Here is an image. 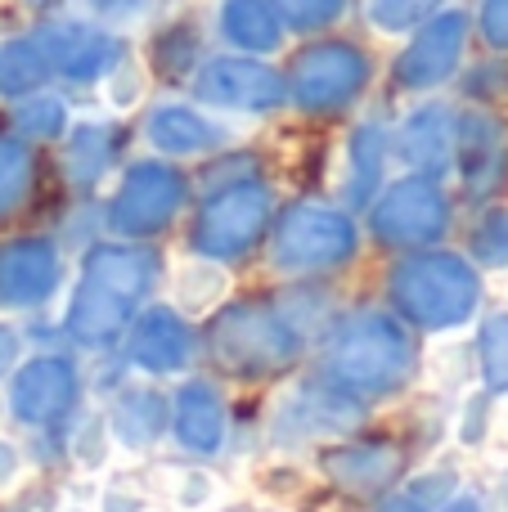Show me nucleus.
I'll use <instances>...</instances> for the list:
<instances>
[{
  "label": "nucleus",
  "mask_w": 508,
  "mask_h": 512,
  "mask_svg": "<svg viewBox=\"0 0 508 512\" xmlns=\"http://www.w3.org/2000/svg\"><path fill=\"white\" fill-rule=\"evenodd\" d=\"M158 283V256L140 243H99L86 252L72 288L68 315H63V333L86 351L117 342L135 315H140L144 297Z\"/></svg>",
  "instance_id": "nucleus-1"
},
{
  "label": "nucleus",
  "mask_w": 508,
  "mask_h": 512,
  "mask_svg": "<svg viewBox=\"0 0 508 512\" xmlns=\"http://www.w3.org/2000/svg\"><path fill=\"white\" fill-rule=\"evenodd\" d=\"M414 373V342L387 310H351L324 342V378L356 400L392 396Z\"/></svg>",
  "instance_id": "nucleus-2"
},
{
  "label": "nucleus",
  "mask_w": 508,
  "mask_h": 512,
  "mask_svg": "<svg viewBox=\"0 0 508 512\" xmlns=\"http://www.w3.org/2000/svg\"><path fill=\"white\" fill-rule=\"evenodd\" d=\"M302 324L293 310L270 301H230L207 328L212 360L234 378H266L297 360L302 351Z\"/></svg>",
  "instance_id": "nucleus-3"
},
{
  "label": "nucleus",
  "mask_w": 508,
  "mask_h": 512,
  "mask_svg": "<svg viewBox=\"0 0 508 512\" xmlns=\"http://www.w3.org/2000/svg\"><path fill=\"white\" fill-rule=\"evenodd\" d=\"M392 306L401 310L405 324L428 328V333H446L473 319L477 301H482V283L477 270L455 252H419L405 256L387 279Z\"/></svg>",
  "instance_id": "nucleus-4"
},
{
  "label": "nucleus",
  "mask_w": 508,
  "mask_h": 512,
  "mask_svg": "<svg viewBox=\"0 0 508 512\" xmlns=\"http://www.w3.org/2000/svg\"><path fill=\"white\" fill-rule=\"evenodd\" d=\"M374 63L351 41H311L293 54V68L284 72L288 104H297L311 117H329L351 108L365 95Z\"/></svg>",
  "instance_id": "nucleus-5"
},
{
  "label": "nucleus",
  "mask_w": 508,
  "mask_h": 512,
  "mask_svg": "<svg viewBox=\"0 0 508 512\" xmlns=\"http://www.w3.org/2000/svg\"><path fill=\"white\" fill-rule=\"evenodd\" d=\"M356 221L329 203H293L275 225V265L284 274H324L342 270L356 256Z\"/></svg>",
  "instance_id": "nucleus-6"
},
{
  "label": "nucleus",
  "mask_w": 508,
  "mask_h": 512,
  "mask_svg": "<svg viewBox=\"0 0 508 512\" xmlns=\"http://www.w3.org/2000/svg\"><path fill=\"white\" fill-rule=\"evenodd\" d=\"M270 225V189L261 180H234L221 185L194 216L189 248L207 261H234L252 252Z\"/></svg>",
  "instance_id": "nucleus-7"
},
{
  "label": "nucleus",
  "mask_w": 508,
  "mask_h": 512,
  "mask_svg": "<svg viewBox=\"0 0 508 512\" xmlns=\"http://www.w3.org/2000/svg\"><path fill=\"white\" fill-rule=\"evenodd\" d=\"M365 423V400L333 387L329 378H302L275 400L270 409V441L279 445H311L338 441Z\"/></svg>",
  "instance_id": "nucleus-8"
},
{
  "label": "nucleus",
  "mask_w": 508,
  "mask_h": 512,
  "mask_svg": "<svg viewBox=\"0 0 508 512\" xmlns=\"http://www.w3.org/2000/svg\"><path fill=\"white\" fill-rule=\"evenodd\" d=\"M185 194H189V185L171 162H162V158L131 162L122 171L117 194L108 198L104 221L122 239H149V234L167 230L176 221V212L185 207Z\"/></svg>",
  "instance_id": "nucleus-9"
},
{
  "label": "nucleus",
  "mask_w": 508,
  "mask_h": 512,
  "mask_svg": "<svg viewBox=\"0 0 508 512\" xmlns=\"http://www.w3.org/2000/svg\"><path fill=\"white\" fill-rule=\"evenodd\" d=\"M194 99L221 113L266 117L288 104V81L279 68L252 54H216L194 68Z\"/></svg>",
  "instance_id": "nucleus-10"
},
{
  "label": "nucleus",
  "mask_w": 508,
  "mask_h": 512,
  "mask_svg": "<svg viewBox=\"0 0 508 512\" xmlns=\"http://www.w3.org/2000/svg\"><path fill=\"white\" fill-rule=\"evenodd\" d=\"M450 225V203L441 194V180L428 176H401L387 189H378L374 212H369V230L374 239L392 243V248H419V243L441 239Z\"/></svg>",
  "instance_id": "nucleus-11"
},
{
  "label": "nucleus",
  "mask_w": 508,
  "mask_h": 512,
  "mask_svg": "<svg viewBox=\"0 0 508 512\" xmlns=\"http://www.w3.org/2000/svg\"><path fill=\"white\" fill-rule=\"evenodd\" d=\"M32 36L54 77L72 81V86H95L122 68V41L90 18H50Z\"/></svg>",
  "instance_id": "nucleus-12"
},
{
  "label": "nucleus",
  "mask_w": 508,
  "mask_h": 512,
  "mask_svg": "<svg viewBox=\"0 0 508 512\" xmlns=\"http://www.w3.org/2000/svg\"><path fill=\"white\" fill-rule=\"evenodd\" d=\"M464 45H468V14L464 9H437L432 18H423L414 27L410 45L396 54L392 63V81L396 90H437L441 81L455 77L459 59H464Z\"/></svg>",
  "instance_id": "nucleus-13"
},
{
  "label": "nucleus",
  "mask_w": 508,
  "mask_h": 512,
  "mask_svg": "<svg viewBox=\"0 0 508 512\" xmlns=\"http://www.w3.org/2000/svg\"><path fill=\"white\" fill-rule=\"evenodd\" d=\"M81 378L63 355H36L9 373V414L27 427H50L72 414Z\"/></svg>",
  "instance_id": "nucleus-14"
},
{
  "label": "nucleus",
  "mask_w": 508,
  "mask_h": 512,
  "mask_svg": "<svg viewBox=\"0 0 508 512\" xmlns=\"http://www.w3.org/2000/svg\"><path fill=\"white\" fill-rule=\"evenodd\" d=\"M63 279V256L50 239H9L0 248V306L23 310L54 297Z\"/></svg>",
  "instance_id": "nucleus-15"
},
{
  "label": "nucleus",
  "mask_w": 508,
  "mask_h": 512,
  "mask_svg": "<svg viewBox=\"0 0 508 512\" xmlns=\"http://www.w3.org/2000/svg\"><path fill=\"white\" fill-rule=\"evenodd\" d=\"M455 167L464 171V185L473 198L500 189L508 171V131L500 117L482 113V108L455 117Z\"/></svg>",
  "instance_id": "nucleus-16"
},
{
  "label": "nucleus",
  "mask_w": 508,
  "mask_h": 512,
  "mask_svg": "<svg viewBox=\"0 0 508 512\" xmlns=\"http://www.w3.org/2000/svg\"><path fill=\"white\" fill-rule=\"evenodd\" d=\"M405 468V450L392 441H347V445H329L320 454V472L324 481H333L338 490L356 499L383 495Z\"/></svg>",
  "instance_id": "nucleus-17"
},
{
  "label": "nucleus",
  "mask_w": 508,
  "mask_h": 512,
  "mask_svg": "<svg viewBox=\"0 0 508 512\" xmlns=\"http://www.w3.org/2000/svg\"><path fill=\"white\" fill-rule=\"evenodd\" d=\"M396 153L410 176L441 180L455 167V113L446 104H419L396 131Z\"/></svg>",
  "instance_id": "nucleus-18"
},
{
  "label": "nucleus",
  "mask_w": 508,
  "mask_h": 512,
  "mask_svg": "<svg viewBox=\"0 0 508 512\" xmlns=\"http://www.w3.org/2000/svg\"><path fill=\"white\" fill-rule=\"evenodd\" d=\"M126 355H131V364L140 373H158V378L162 373H180L189 364V355H194V333L171 306H149L135 315Z\"/></svg>",
  "instance_id": "nucleus-19"
},
{
  "label": "nucleus",
  "mask_w": 508,
  "mask_h": 512,
  "mask_svg": "<svg viewBox=\"0 0 508 512\" xmlns=\"http://www.w3.org/2000/svg\"><path fill=\"white\" fill-rule=\"evenodd\" d=\"M144 140L167 158H203V153L221 149L230 140V131L221 122H212L207 113H198L194 104L167 99V104H153L144 113Z\"/></svg>",
  "instance_id": "nucleus-20"
},
{
  "label": "nucleus",
  "mask_w": 508,
  "mask_h": 512,
  "mask_svg": "<svg viewBox=\"0 0 508 512\" xmlns=\"http://www.w3.org/2000/svg\"><path fill=\"white\" fill-rule=\"evenodd\" d=\"M171 432L189 454H221L225 445V405L212 382H185L171 400Z\"/></svg>",
  "instance_id": "nucleus-21"
},
{
  "label": "nucleus",
  "mask_w": 508,
  "mask_h": 512,
  "mask_svg": "<svg viewBox=\"0 0 508 512\" xmlns=\"http://www.w3.org/2000/svg\"><path fill=\"white\" fill-rule=\"evenodd\" d=\"M171 423V405L149 387H126L122 396H113L104 414V427H108V441L122 445V450L140 454L167 432Z\"/></svg>",
  "instance_id": "nucleus-22"
},
{
  "label": "nucleus",
  "mask_w": 508,
  "mask_h": 512,
  "mask_svg": "<svg viewBox=\"0 0 508 512\" xmlns=\"http://www.w3.org/2000/svg\"><path fill=\"white\" fill-rule=\"evenodd\" d=\"M216 27H221V36L234 45V50L252 54V59L275 54L279 45H284V32H288V27L279 23L270 0H221Z\"/></svg>",
  "instance_id": "nucleus-23"
},
{
  "label": "nucleus",
  "mask_w": 508,
  "mask_h": 512,
  "mask_svg": "<svg viewBox=\"0 0 508 512\" xmlns=\"http://www.w3.org/2000/svg\"><path fill=\"white\" fill-rule=\"evenodd\" d=\"M387 126L383 122H360L351 131L347 144V176H342V189H347V203L351 207H365L378 198L383 189V167H387Z\"/></svg>",
  "instance_id": "nucleus-24"
},
{
  "label": "nucleus",
  "mask_w": 508,
  "mask_h": 512,
  "mask_svg": "<svg viewBox=\"0 0 508 512\" xmlns=\"http://www.w3.org/2000/svg\"><path fill=\"white\" fill-rule=\"evenodd\" d=\"M117 158V126L113 122H77L68 126V153L63 171L77 189H95Z\"/></svg>",
  "instance_id": "nucleus-25"
},
{
  "label": "nucleus",
  "mask_w": 508,
  "mask_h": 512,
  "mask_svg": "<svg viewBox=\"0 0 508 512\" xmlns=\"http://www.w3.org/2000/svg\"><path fill=\"white\" fill-rule=\"evenodd\" d=\"M50 77L54 72L45 63L36 36H9V41H0V99H14L18 104V99L45 90Z\"/></svg>",
  "instance_id": "nucleus-26"
},
{
  "label": "nucleus",
  "mask_w": 508,
  "mask_h": 512,
  "mask_svg": "<svg viewBox=\"0 0 508 512\" xmlns=\"http://www.w3.org/2000/svg\"><path fill=\"white\" fill-rule=\"evenodd\" d=\"M14 131L18 140H41V144L59 140V135H68V104L59 95H50V90H36V95L18 99Z\"/></svg>",
  "instance_id": "nucleus-27"
},
{
  "label": "nucleus",
  "mask_w": 508,
  "mask_h": 512,
  "mask_svg": "<svg viewBox=\"0 0 508 512\" xmlns=\"http://www.w3.org/2000/svg\"><path fill=\"white\" fill-rule=\"evenodd\" d=\"M32 149L18 135H0V216H9L32 189Z\"/></svg>",
  "instance_id": "nucleus-28"
},
{
  "label": "nucleus",
  "mask_w": 508,
  "mask_h": 512,
  "mask_svg": "<svg viewBox=\"0 0 508 512\" xmlns=\"http://www.w3.org/2000/svg\"><path fill=\"white\" fill-rule=\"evenodd\" d=\"M225 288H230V279L216 261H185L176 274V292L185 310H212L225 297Z\"/></svg>",
  "instance_id": "nucleus-29"
},
{
  "label": "nucleus",
  "mask_w": 508,
  "mask_h": 512,
  "mask_svg": "<svg viewBox=\"0 0 508 512\" xmlns=\"http://www.w3.org/2000/svg\"><path fill=\"white\" fill-rule=\"evenodd\" d=\"M477 364L491 391H508V310L491 315L477 333Z\"/></svg>",
  "instance_id": "nucleus-30"
},
{
  "label": "nucleus",
  "mask_w": 508,
  "mask_h": 512,
  "mask_svg": "<svg viewBox=\"0 0 508 512\" xmlns=\"http://www.w3.org/2000/svg\"><path fill=\"white\" fill-rule=\"evenodd\" d=\"M441 9V0H369L365 14L378 32L387 36H401V32H414L423 18H432Z\"/></svg>",
  "instance_id": "nucleus-31"
},
{
  "label": "nucleus",
  "mask_w": 508,
  "mask_h": 512,
  "mask_svg": "<svg viewBox=\"0 0 508 512\" xmlns=\"http://www.w3.org/2000/svg\"><path fill=\"white\" fill-rule=\"evenodd\" d=\"M194 59H198V36L189 32V27H167V32L153 41V68L171 81L189 77V72H194Z\"/></svg>",
  "instance_id": "nucleus-32"
},
{
  "label": "nucleus",
  "mask_w": 508,
  "mask_h": 512,
  "mask_svg": "<svg viewBox=\"0 0 508 512\" xmlns=\"http://www.w3.org/2000/svg\"><path fill=\"white\" fill-rule=\"evenodd\" d=\"M153 490L158 495H167L171 504H180V508H203V504H212V495H216V481L207 477V472H180V468H162L158 477H153Z\"/></svg>",
  "instance_id": "nucleus-33"
},
{
  "label": "nucleus",
  "mask_w": 508,
  "mask_h": 512,
  "mask_svg": "<svg viewBox=\"0 0 508 512\" xmlns=\"http://www.w3.org/2000/svg\"><path fill=\"white\" fill-rule=\"evenodd\" d=\"M270 5H275L279 23L293 32H320L347 14V0H270Z\"/></svg>",
  "instance_id": "nucleus-34"
},
{
  "label": "nucleus",
  "mask_w": 508,
  "mask_h": 512,
  "mask_svg": "<svg viewBox=\"0 0 508 512\" xmlns=\"http://www.w3.org/2000/svg\"><path fill=\"white\" fill-rule=\"evenodd\" d=\"M468 248H473V256L482 265H508V212H504V207L486 212L482 221L473 225Z\"/></svg>",
  "instance_id": "nucleus-35"
},
{
  "label": "nucleus",
  "mask_w": 508,
  "mask_h": 512,
  "mask_svg": "<svg viewBox=\"0 0 508 512\" xmlns=\"http://www.w3.org/2000/svg\"><path fill=\"white\" fill-rule=\"evenodd\" d=\"M477 27H482V41L491 50H508V0H482Z\"/></svg>",
  "instance_id": "nucleus-36"
},
{
  "label": "nucleus",
  "mask_w": 508,
  "mask_h": 512,
  "mask_svg": "<svg viewBox=\"0 0 508 512\" xmlns=\"http://www.w3.org/2000/svg\"><path fill=\"white\" fill-rule=\"evenodd\" d=\"M108 427H104V418H90L86 427H81L77 432V441H72V450L81 454V459H86V468H99V463H104V454H108Z\"/></svg>",
  "instance_id": "nucleus-37"
},
{
  "label": "nucleus",
  "mask_w": 508,
  "mask_h": 512,
  "mask_svg": "<svg viewBox=\"0 0 508 512\" xmlns=\"http://www.w3.org/2000/svg\"><path fill=\"white\" fill-rule=\"evenodd\" d=\"M81 5L95 18H104V23H126V18H140L153 0H81Z\"/></svg>",
  "instance_id": "nucleus-38"
},
{
  "label": "nucleus",
  "mask_w": 508,
  "mask_h": 512,
  "mask_svg": "<svg viewBox=\"0 0 508 512\" xmlns=\"http://www.w3.org/2000/svg\"><path fill=\"white\" fill-rule=\"evenodd\" d=\"M18 360H23V333L14 324H0V378L14 373Z\"/></svg>",
  "instance_id": "nucleus-39"
},
{
  "label": "nucleus",
  "mask_w": 508,
  "mask_h": 512,
  "mask_svg": "<svg viewBox=\"0 0 508 512\" xmlns=\"http://www.w3.org/2000/svg\"><path fill=\"white\" fill-rule=\"evenodd\" d=\"M378 512H437V508H428V504H423V499H414V495H410V490H405V495L387 499V504H383V508H378Z\"/></svg>",
  "instance_id": "nucleus-40"
},
{
  "label": "nucleus",
  "mask_w": 508,
  "mask_h": 512,
  "mask_svg": "<svg viewBox=\"0 0 508 512\" xmlns=\"http://www.w3.org/2000/svg\"><path fill=\"white\" fill-rule=\"evenodd\" d=\"M441 512H482V504H477L473 495H455V499H446V504H441Z\"/></svg>",
  "instance_id": "nucleus-41"
},
{
  "label": "nucleus",
  "mask_w": 508,
  "mask_h": 512,
  "mask_svg": "<svg viewBox=\"0 0 508 512\" xmlns=\"http://www.w3.org/2000/svg\"><path fill=\"white\" fill-rule=\"evenodd\" d=\"M14 472H18V454L9 450L5 441H0V481H9V477H14Z\"/></svg>",
  "instance_id": "nucleus-42"
},
{
  "label": "nucleus",
  "mask_w": 508,
  "mask_h": 512,
  "mask_svg": "<svg viewBox=\"0 0 508 512\" xmlns=\"http://www.w3.org/2000/svg\"><path fill=\"white\" fill-rule=\"evenodd\" d=\"M108 512H135L140 504H135V499H122V495H108V504H104Z\"/></svg>",
  "instance_id": "nucleus-43"
},
{
  "label": "nucleus",
  "mask_w": 508,
  "mask_h": 512,
  "mask_svg": "<svg viewBox=\"0 0 508 512\" xmlns=\"http://www.w3.org/2000/svg\"><path fill=\"white\" fill-rule=\"evenodd\" d=\"M27 5H32V9H50L54 0H27Z\"/></svg>",
  "instance_id": "nucleus-44"
}]
</instances>
